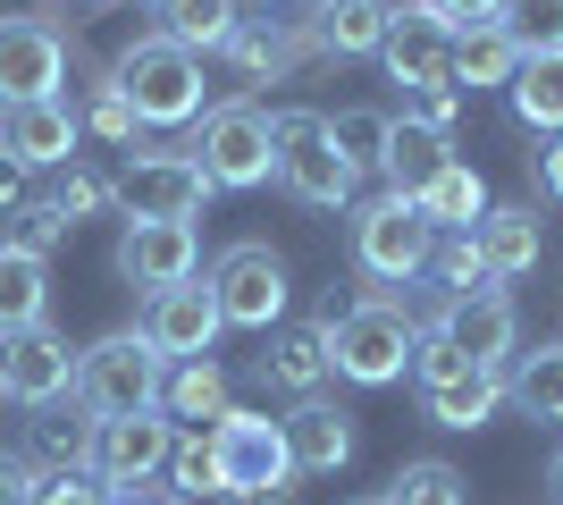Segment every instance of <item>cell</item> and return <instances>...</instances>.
Here are the masks:
<instances>
[{"mask_svg": "<svg viewBox=\"0 0 563 505\" xmlns=\"http://www.w3.org/2000/svg\"><path fill=\"white\" fill-rule=\"evenodd\" d=\"M412 345H421V320L396 295H362L336 312L329 304V371L353 387H396L412 371Z\"/></svg>", "mask_w": 563, "mask_h": 505, "instance_id": "obj_1", "label": "cell"}, {"mask_svg": "<svg viewBox=\"0 0 563 505\" xmlns=\"http://www.w3.org/2000/svg\"><path fill=\"white\" fill-rule=\"evenodd\" d=\"M345 244H353V270H362V278H378V287H412V278H429V244H438V228L421 219L412 194L378 186L371 202H353Z\"/></svg>", "mask_w": 563, "mask_h": 505, "instance_id": "obj_2", "label": "cell"}, {"mask_svg": "<svg viewBox=\"0 0 563 505\" xmlns=\"http://www.w3.org/2000/svg\"><path fill=\"white\" fill-rule=\"evenodd\" d=\"M118 94L135 110V127H194L202 119V59L177 51L168 34H135V43L110 59Z\"/></svg>", "mask_w": 563, "mask_h": 505, "instance_id": "obj_3", "label": "cell"}, {"mask_svg": "<svg viewBox=\"0 0 563 505\" xmlns=\"http://www.w3.org/2000/svg\"><path fill=\"white\" fill-rule=\"evenodd\" d=\"M168 387V362L143 345L135 329H110L93 345H76V405L93 421H126V413H152Z\"/></svg>", "mask_w": 563, "mask_h": 505, "instance_id": "obj_4", "label": "cell"}, {"mask_svg": "<svg viewBox=\"0 0 563 505\" xmlns=\"http://www.w3.org/2000/svg\"><path fill=\"white\" fill-rule=\"evenodd\" d=\"M194 161H202V177L228 194L244 186H269L278 177V144H269V110L261 101H211L202 119H194Z\"/></svg>", "mask_w": 563, "mask_h": 505, "instance_id": "obj_5", "label": "cell"}, {"mask_svg": "<svg viewBox=\"0 0 563 505\" xmlns=\"http://www.w3.org/2000/svg\"><path fill=\"white\" fill-rule=\"evenodd\" d=\"M269 144H278V186L303 202V211H345L353 177L329 144V110H269Z\"/></svg>", "mask_w": 563, "mask_h": 505, "instance_id": "obj_6", "label": "cell"}, {"mask_svg": "<svg viewBox=\"0 0 563 505\" xmlns=\"http://www.w3.org/2000/svg\"><path fill=\"white\" fill-rule=\"evenodd\" d=\"M421 329H438L471 371H505L521 354V312L505 287H471V295H438L429 312H412Z\"/></svg>", "mask_w": 563, "mask_h": 505, "instance_id": "obj_7", "label": "cell"}, {"mask_svg": "<svg viewBox=\"0 0 563 505\" xmlns=\"http://www.w3.org/2000/svg\"><path fill=\"white\" fill-rule=\"evenodd\" d=\"M202 287H211V304H219V320H228V329H261V337L286 320V295H295V287H286V262H278L261 237L228 244Z\"/></svg>", "mask_w": 563, "mask_h": 505, "instance_id": "obj_8", "label": "cell"}, {"mask_svg": "<svg viewBox=\"0 0 563 505\" xmlns=\"http://www.w3.org/2000/svg\"><path fill=\"white\" fill-rule=\"evenodd\" d=\"M211 463H219V488H235L244 505L269 497V488H286V481H295L286 421H269V413H244V405H235L228 421H211Z\"/></svg>", "mask_w": 563, "mask_h": 505, "instance_id": "obj_9", "label": "cell"}, {"mask_svg": "<svg viewBox=\"0 0 563 505\" xmlns=\"http://www.w3.org/2000/svg\"><path fill=\"white\" fill-rule=\"evenodd\" d=\"M211 177H202V161L194 152H143L126 177H118V211L126 219H202V202H211Z\"/></svg>", "mask_w": 563, "mask_h": 505, "instance_id": "obj_10", "label": "cell"}, {"mask_svg": "<svg viewBox=\"0 0 563 505\" xmlns=\"http://www.w3.org/2000/svg\"><path fill=\"white\" fill-rule=\"evenodd\" d=\"M59 76H68V34L51 25V9H34V18H0V110L59 94Z\"/></svg>", "mask_w": 563, "mask_h": 505, "instance_id": "obj_11", "label": "cell"}, {"mask_svg": "<svg viewBox=\"0 0 563 505\" xmlns=\"http://www.w3.org/2000/svg\"><path fill=\"white\" fill-rule=\"evenodd\" d=\"M168 447H177V421H168L161 405L126 413V421H93L85 472H93L101 488H135V481H152V472H168Z\"/></svg>", "mask_w": 563, "mask_h": 505, "instance_id": "obj_12", "label": "cell"}, {"mask_svg": "<svg viewBox=\"0 0 563 505\" xmlns=\"http://www.w3.org/2000/svg\"><path fill=\"white\" fill-rule=\"evenodd\" d=\"M219 304H211V287H161V295H143V312H135V337L152 345L161 362H202L219 345Z\"/></svg>", "mask_w": 563, "mask_h": 505, "instance_id": "obj_13", "label": "cell"}, {"mask_svg": "<svg viewBox=\"0 0 563 505\" xmlns=\"http://www.w3.org/2000/svg\"><path fill=\"white\" fill-rule=\"evenodd\" d=\"M378 59H387V85H404V94H438V85L454 94V25L429 18V0H404L396 9Z\"/></svg>", "mask_w": 563, "mask_h": 505, "instance_id": "obj_14", "label": "cell"}, {"mask_svg": "<svg viewBox=\"0 0 563 505\" xmlns=\"http://www.w3.org/2000/svg\"><path fill=\"white\" fill-rule=\"evenodd\" d=\"M118 278L143 295H161V287H186L194 270H202V237H194L186 219H126V237H118Z\"/></svg>", "mask_w": 563, "mask_h": 505, "instance_id": "obj_15", "label": "cell"}, {"mask_svg": "<svg viewBox=\"0 0 563 505\" xmlns=\"http://www.w3.org/2000/svg\"><path fill=\"white\" fill-rule=\"evenodd\" d=\"M0 396H18V405H59L76 396V345L59 329H9L0 337Z\"/></svg>", "mask_w": 563, "mask_h": 505, "instance_id": "obj_16", "label": "cell"}, {"mask_svg": "<svg viewBox=\"0 0 563 505\" xmlns=\"http://www.w3.org/2000/svg\"><path fill=\"white\" fill-rule=\"evenodd\" d=\"M76 144H85V119H76L68 94H43V101L0 110V152H9L18 168H68Z\"/></svg>", "mask_w": 563, "mask_h": 505, "instance_id": "obj_17", "label": "cell"}, {"mask_svg": "<svg viewBox=\"0 0 563 505\" xmlns=\"http://www.w3.org/2000/svg\"><path fill=\"white\" fill-rule=\"evenodd\" d=\"M471 237H479V262H488V278L505 287V278H530V270H539V253H547V219L530 211V202H488Z\"/></svg>", "mask_w": 563, "mask_h": 505, "instance_id": "obj_18", "label": "cell"}, {"mask_svg": "<svg viewBox=\"0 0 563 505\" xmlns=\"http://www.w3.org/2000/svg\"><path fill=\"white\" fill-rule=\"evenodd\" d=\"M387 25H396V9H387V0H320V9H311V25H303V43L320 51V59H378Z\"/></svg>", "mask_w": 563, "mask_h": 505, "instance_id": "obj_19", "label": "cell"}, {"mask_svg": "<svg viewBox=\"0 0 563 505\" xmlns=\"http://www.w3.org/2000/svg\"><path fill=\"white\" fill-rule=\"evenodd\" d=\"M261 380L286 387L295 405H303V396H320V387L336 380V371H329V312H320V320H295V329L269 337V354H261Z\"/></svg>", "mask_w": 563, "mask_h": 505, "instance_id": "obj_20", "label": "cell"}, {"mask_svg": "<svg viewBox=\"0 0 563 505\" xmlns=\"http://www.w3.org/2000/svg\"><path fill=\"white\" fill-rule=\"evenodd\" d=\"M286 455H295V472H345L353 463V413L329 405V396H303L286 413Z\"/></svg>", "mask_w": 563, "mask_h": 505, "instance_id": "obj_21", "label": "cell"}, {"mask_svg": "<svg viewBox=\"0 0 563 505\" xmlns=\"http://www.w3.org/2000/svg\"><path fill=\"white\" fill-rule=\"evenodd\" d=\"M85 455H93V413L76 405H34V421H25V463L34 472H85Z\"/></svg>", "mask_w": 563, "mask_h": 505, "instance_id": "obj_22", "label": "cell"}, {"mask_svg": "<svg viewBox=\"0 0 563 505\" xmlns=\"http://www.w3.org/2000/svg\"><path fill=\"white\" fill-rule=\"evenodd\" d=\"M161 413H168V421H186V430H202V421H228V413H235V396H228V371H219L211 354H202V362H168Z\"/></svg>", "mask_w": 563, "mask_h": 505, "instance_id": "obj_23", "label": "cell"}, {"mask_svg": "<svg viewBox=\"0 0 563 505\" xmlns=\"http://www.w3.org/2000/svg\"><path fill=\"white\" fill-rule=\"evenodd\" d=\"M496 405H505V371H463L446 387H421V413L438 430H488Z\"/></svg>", "mask_w": 563, "mask_h": 505, "instance_id": "obj_24", "label": "cell"}, {"mask_svg": "<svg viewBox=\"0 0 563 505\" xmlns=\"http://www.w3.org/2000/svg\"><path fill=\"white\" fill-rule=\"evenodd\" d=\"M505 405H521L530 421H563V337L514 354V371H505Z\"/></svg>", "mask_w": 563, "mask_h": 505, "instance_id": "obj_25", "label": "cell"}, {"mask_svg": "<svg viewBox=\"0 0 563 505\" xmlns=\"http://www.w3.org/2000/svg\"><path fill=\"white\" fill-rule=\"evenodd\" d=\"M446 161H454V144L438 135V127L396 119V127H387V168H378V177H387L396 194H421V186H429V177H438Z\"/></svg>", "mask_w": 563, "mask_h": 505, "instance_id": "obj_26", "label": "cell"}, {"mask_svg": "<svg viewBox=\"0 0 563 505\" xmlns=\"http://www.w3.org/2000/svg\"><path fill=\"white\" fill-rule=\"evenodd\" d=\"M219 59L235 68V85H261V76L278 85V76L295 68V59H311V43H303V34H278V25H235Z\"/></svg>", "mask_w": 563, "mask_h": 505, "instance_id": "obj_27", "label": "cell"}, {"mask_svg": "<svg viewBox=\"0 0 563 505\" xmlns=\"http://www.w3.org/2000/svg\"><path fill=\"white\" fill-rule=\"evenodd\" d=\"M43 320H51V262L0 244V337L9 329H43Z\"/></svg>", "mask_w": 563, "mask_h": 505, "instance_id": "obj_28", "label": "cell"}, {"mask_svg": "<svg viewBox=\"0 0 563 505\" xmlns=\"http://www.w3.org/2000/svg\"><path fill=\"white\" fill-rule=\"evenodd\" d=\"M244 25V0H161V34L177 51H228V34Z\"/></svg>", "mask_w": 563, "mask_h": 505, "instance_id": "obj_29", "label": "cell"}, {"mask_svg": "<svg viewBox=\"0 0 563 505\" xmlns=\"http://www.w3.org/2000/svg\"><path fill=\"white\" fill-rule=\"evenodd\" d=\"M412 202H421L429 228H479V211H488V177H479L471 161H446Z\"/></svg>", "mask_w": 563, "mask_h": 505, "instance_id": "obj_30", "label": "cell"}, {"mask_svg": "<svg viewBox=\"0 0 563 505\" xmlns=\"http://www.w3.org/2000/svg\"><path fill=\"white\" fill-rule=\"evenodd\" d=\"M514 110H521V127H539V135H563V51H530L514 68Z\"/></svg>", "mask_w": 563, "mask_h": 505, "instance_id": "obj_31", "label": "cell"}, {"mask_svg": "<svg viewBox=\"0 0 563 505\" xmlns=\"http://www.w3.org/2000/svg\"><path fill=\"white\" fill-rule=\"evenodd\" d=\"M387 127H396V110H329L336 161H345L353 177H378V168H387Z\"/></svg>", "mask_w": 563, "mask_h": 505, "instance_id": "obj_32", "label": "cell"}, {"mask_svg": "<svg viewBox=\"0 0 563 505\" xmlns=\"http://www.w3.org/2000/svg\"><path fill=\"white\" fill-rule=\"evenodd\" d=\"M521 68V51L505 25H463L454 34V85H514Z\"/></svg>", "mask_w": 563, "mask_h": 505, "instance_id": "obj_33", "label": "cell"}, {"mask_svg": "<svg viewBox=\"0 0 563 505\" xmlns=\"http://www.w3.org/2000/svg\"><path fill=\"white\" fill-rule=\"evenodd\" d=\"M387 505H471V481L446 455H412L396 481H387Z\"/></svg>", "mask_w": 563, "mask_h": 505, "instance_id": "obj_34", "label": "cell"}, {"mask_svg": "<svg viewBox=\"0 0 563 505\" xmlns=\"http://www.w3.org/2000/svg\"><path fill=\"white\" fill-rule=\"evenodd\" d=\"M429 278L446 295H471V287H496L488 262H479V237L471 228H438V244H429Z\"/></svg>", "mask_w": 563, "mask_h": 505, "instance_id": "obj_35", "label": "cell"}, {"mask_svg": "<svg viewBox=\"0 0 563 505\" xmlns=\"http://www.w3.org/2000/svg\"><path fill=\"white\" fill-rule=\"evenodd\" d=\"M68 244V211L51 202V194H25L18 211H9V253H34V262H51Z\"/></svg>", "mask_w": 563, "mask_h": 505, "instance_id": "obj_36", "label": "cell"}, {"mask_svg": "<svg viewBox=\"0 0 563 505\" xmlns=\"http://www.w3.org/2000/svg\"><path fill=\"white\" fill-rule=\"evenodd\" d=\"M76 119H85V135H101V144H135V110H126V94H118V76H110V68L85 76Z\"/></svg>", "mask_w": 563, "mask_h": 505, "instance_id": "obj_37", "label": "cell"}, {"mask_svg": "<svg viewBox=\"0 0 563 505\" xmlns=\"http://www.w3.org/2000/svg\"><path fill=\"white\" fill-rule=\"evenodd\" d=\"M496 25L514 34L521 59H530V51H563V0H505Z\"/></svg>", "mask_w": 563, "mask_h": 505, "instance_id": "obj_38", "label": "cell"}, {"mask_svg": "<svg viewBox=\"0 0 563 505\" xmlns=\"http://www.w3.org/2000/svg\"><path fill=\"white\" fill-rule=\"evenodd\" d=\"M51 202L68 211V228H76V219H101V211L118 202V177H101V168L68 161V168H59V186H51Z\"/></svg>", "mask_w": 563, "mask_h": 505, "instance_id": "obj_39", "label": "cell"}, {"mask_svg": "<svg viewBox=\"0 0 563 505\" xmlns=\"http://www.w3.org/2000/svg\"><path fill=\"white\" fill-rule=\"evenodd\" d=\"M168 481H177V497L219 488V463H211V438H202V430H177V447H168Z\"/></svg>", "mask_w": 563, "mask_h": 505, "instance_id": "obj_40", "label": "cell"}, {"mask_svg": "<svg viewBox=\"0 0 563 505\" xmlns=\"http://www.w3.org/2000/svg\"><path fill=\"white\" fill-rule=\"evenodd\" d=\"M25 505H110V488H101L93 472H43Z\"/></svg>", "mask_w": 563, "mask_h": 505, "instance_id": "obj_41", "label": "cell"}, {"mask_svg": "<svg viewBox=\"0 0 563 505\" xmlns=\"http://www.w3.org/2000/svg\"><path fill=\"white\" fill-rule=\"evenodd\" d=\"M496 9H505V0H429V18L454 25V34H463V25H496Z\"/></svg>", "mask_w": 563, "mask_h": 505, "instance_id": "obj_42", "label": "cell"}, {"mask_svg": "<svg viewBox=\"0 0 563 505\" xmlns=\"http://www.w3.org/2000/svg\"><path fill=\"white\" fill-rule=\"evenodd\" d=\"M396 119H421V127H438V135H446V127H454V94H446V85H438V94H404Z\"/></svg>", "mask_w": 563, "mask_h": 505, "instance_id": "obj_43", "label": "cell"}, {"mask_svg": "<svg viewBox=\"0 0 563 505\" xmlns=\"http://www.w3.org/2000/svg\"><path fill=\"white\" fill-rule=\"evenodd\" d=\"M34 481H43V472H34L25 455H0V505H25V497H34Z\"/></svg>", "mask_w": 563, "mask_h": 505, "instance_id": "obj_44", "label": "cell"}, {"mask_svg": "<svg viewBox=\"0 0 563 505\" xmlns=\"http://www.w3.org/2000/svg\"><path fill=\"white\" fill-rule=\"evenodd\" d=\"M25 177H34V168H18L9 152H0V219H9V211L25 202Z\"/></svg>", "mask_w": 563, "mask_h": 505, "instance_id": "obj_45", "label": "cell"}, {"mask_svg": "<svg viewBox=\"0 0 563 505\" xmlns=\"http://www.w3.org/2000/svg\"><path fill=\"white\" fill-rule=\"evenodd\" d=\"M539 186H547V202H563V135L539 152Z\"/></svg>", "mask_w": 563, "mask_h": 505, "instance_id": "obj_46", "label": "cell"}, {"mask_svg": "<svg viewBox=\"0 0 563 505\" xmlns=\"http://www.w3.org/2000/svg\"><path fill=\"white\" fill-rule=\"evenodd\" d=\"M110 505H177V497H161L152 481H135V488H110Z\"/></svg>", "mask_w": 563, "mask_h": 505, "instance_id": "obj_47", "label": "cell"}, {"mask_svg": "<svg viewBox=\"0 0 563 505\" xmlns=\"http://www.w3.org/2000/svg\"><path fill=\"white\" fill-rule=\"evenodd\" d=\"M177 505H244L235 488H202V497H177Z\"/></svg>", "mask_w": 563, "mask_h": 505, "instance_id": "obj_48", "label": "cell"}, {"mask_svg": "<svg viewBox=\"0 0 563 505\" xmlns=\"http://www.w3.org/2000/svg\"><path fill=\"white\" fill-rule=\"evenodd\" d=\"M547 488H555V497H563V447H555V463H547Z\"/></svg>", "mask_w": 563, "mask_h": 505, "instance_id": "obj_49", "label": "cell"}, {"mask_svg": "<svg viewBox=\"0 0 563 505\" xmlns=\"http://www.w3.org/2000/svg\"><path fill=\"white\" fill-rule=\"evenodd\" d=\"M253 505H295V488H269V497H253Z\"/></svg>", "mask_w": 563, "mask_h": 505, "instance_id": "obj_50", "label": "cell"}, {"mask_svg": "<svg viewBox=\"0 0 563 505\" xmlns=\"http://www.w3.org/2000/svg\"><path fill=\"white\" fill-rule=\"evenodd\" d=\"M353 505H387V497H353Z\"/></svg>", "mask_w": 563, "mask_h": 505, "instance_id": "obj_51", "label": "cell"}, {"mask_svg": "<svg viewBox=\"0 0 563 505\" xmlns=\"http://www.w3.org/2000/svg\"><path fill=\"white\" fill-rule=\"evenodd\" d=\"M152 9H161V0H152Z\"/></svg>", "mask_w": 563, "mask_h": 505, "instance_id": "obj_52", "label": "cell"}, {"mask_svg": "<svg viewBox=\"0 0 563 505\" xmlns=\"http://www.w3.org/2000/svg\"><path fill=\"white\" fill-rule=\"evenodd\" d=\"M93 9H101V0H93Z\"/></svg>", "mask_w": 563, "mask_h": 505, "instance_id": "obj_53", "label": "cell"}]
</instances>
